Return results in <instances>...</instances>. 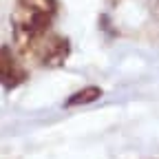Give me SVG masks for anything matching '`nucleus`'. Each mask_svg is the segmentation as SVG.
Masks as SVG:
<instances>
[{"label":"nucleus","mask_w":159,"mask_h":159,"mask_svg":"<svg viewBox=\"0 0 159 159\" xmlns=\"http://www.w3.org/2000/svg\"><path fill=\"white\" fill-rule=\"evenodd\" d=\"M16 51L22 60L38 64V66H62L71 53V44L64 35L55 33L53 29L40 31L33 35H13Z\"/></svg>","instance_id":"obj_1"},{"label":"nucleus","mask_w":159,"mask_h":159,"mask_svg":"<svg viewBox=\"0 0 159 159\" xmlns=\"http://www.w3.org/2000/svg\"><path fill=\"white\" fill-rule=\"evenodd\" d=\"M57 16V0H18L11 13L13 35H33L53 29Z\"/></svg>","instance_id":"obj_2"},{"label":"nucleus","mask_w":159,"mask_h":159,"mask_svg":"<svg viewBox=\"0 0 159 159\" xmlns=\"http://www.w3.org/2000/svg\"><path fill=\"white\" fill-rule=\"evenodd\" d=\"M27 80L25 60L11 47H0V86L13 91Z\"/></svg>","instance_id":"obj_3"},{"label":"nucleus","mask_w":159,"mask_h":159,"mask_svg":"<svg viewBox=\"0 0 159 159\" xmlns=\"http://www.w3.org/2000/svg\"><path fill=\"white\" fill-rule=\"evenodd\" d=\"M102 97V89L99 86H84V89H80L77 93H73L66 102H64V106H84V104H91V102H97V99Z\"/></svg>","instance_id":"obj_4"}]
</instances>
